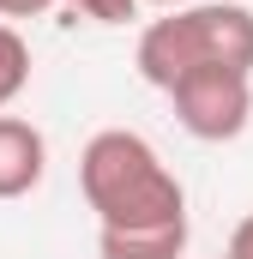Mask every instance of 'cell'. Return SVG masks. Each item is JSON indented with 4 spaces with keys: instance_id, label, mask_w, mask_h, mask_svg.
<instances>
[{
    "instance_id": "1",
    "label": "cell",
    "mask_w": 253,
    "mask_h": 259,
    "mask_svg": "<svg viewBox=\"0 0 253 259\" xmlns=\"http://www.w3.org/2000/svg\"><path fill=\"white\" fill-rule=\"evenodd\" d=\"M78 187L97 211V229H145L187 217L181 175L157 157V145L133 127H103L78 151Z\"/></svg>"
},
{
    "instance_id": "2",
    "label": "cell",
    "mask_w": 253,
    "mask_h": 259,
    "mask_svg": "<svg viewBox=\"0 0 253 259\" xmlns=\"http://www.w3.org/2000/svg\"><path fill=\"white\" fill-rule=\"evenodd\" d=\"M139 78L157 84L163 97L199 72V66H235L253 72V12L241 0H205V6H175L169 18H151L139 30Z\"/></svg>"
},
{
    "instance_id": "3",
    "label": "cell",
    "mask_w": 253,
    "mask_h": 259,
    "mask_svg": "<svg viewBox=\"0 0 253 259\" xmlns=\"http://www.w3.org/2000/svg\"><path fill=\"white\" fill-rule=\"evenodd\" d=\"M175 121L199 139V145H229L241 139L253 121V72H235V66H199L187 72L175 91Z\"/></svg>"
},
{
    "instance_id": "4",
    "label": "cell",
    "mask_w": 253,
    "mask_h": 259,
    "mask_svg": "<svg viewBox=\"0 0 253 259\" xmlns=\"http://www.w3.org/2000/svg\"><path fill=\"white\" fill-rule=\"evenodd\" d=\"M49 175V139L24 115H0V199H24Z\"/></svg>"
},
{
    "instance_id": "5",
    "label": "cell",
    "mask_w": 253,
    "mask_h": 259,
    "mask_svg": "<svg viewBox=\"0 0 253 259\" xmlns=\"http://www.w3.org/2000/svg\"><path fill=\"white\" fill-rule=\"evenodd\" d=\"M193 223H145V229H97V259H181Z\"/></svg>"
},
{
    "instance_id": "6",
    "label": "cell",
    "mask_w": 253,
    "mask_h": 259,
    "mask_svg": "<svg viewBox=\"0 0 253 259\" xmlns=\"http://www.w3.org/2000/svg\"><path fill=\"white\" fill-rule=\"evenodd\" d=\"M24 84H30V42L12 24H0V115L24 97Z\"/></svg>"
},
{
    "instance_id": "7",
    "label": "cell",
    "mask_w": 253,
    "mask_h": 259,
    "mask_svg": "<svg viewBox=\"0 0 253 259\" xmlns=\"http://www.w3.org/2000/svg\"><path fill=\"white\" fill-rule=\"evenodd\" d=\"M72 12H85L91 24H126V18H139V6L145 0H66Z\"/></svg>"
},
{
    "instance_id": "8",
    "label": "cell",
    "mask_w": 253,
    "mask_h": 259,
    "mask_svg": "<svg viewBox=\"0 0 253 259\" xmlns=\"http://www.w3.org/2000/svg\"><path fill=\"white\" fill-rule=\"evenodd\" d=\"M61 0H0V24H12V18H43V12H55Z\"/></svg>"
},
{
    "instance_id": "9",
    "label": "cell",
    "mask_w": 253,
    "mask_h": 259,
    "mask_svg": "<svg viewBox=\"0 0 253 259\" xmlns=\"http://www.w3.org/2000/svg\"><path fill=\"white\" fill-rule=\"evenodd\" d=\"M223 259H253V211L229 229V247H223Z\"/></svg>"
},
{
    "instance_id": "10",
    "label": "cell",
    "mask_w": 253,
    "mask_h": 259,
    "mask_svg": "<svg viewBox=\"0 0 253 259\" xmlns=\"http://www.w3.org/2000/svg\"><path fill=\"white\" fill-rule=\"evenodd\" d=\"M145 6H163V12H175V6H187V0H145Z\"/></svg>"
}]
</instances>
